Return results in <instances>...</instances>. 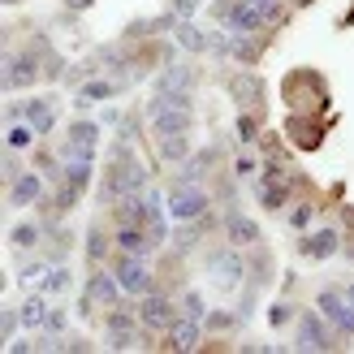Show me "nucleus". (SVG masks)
Listing matches in <instances>:
<instances>
[{
  "label": "nucleus",
  "mask_w": 354,
  "mask_h": 354,
  "mask_svg": "<svg viewBox=\"0 0 354 354\" xmlns=\"http://www.w3.org/2000/svg\"><path fill=\"white\" fill-rule=\"evenodd\" d=\"M5 117H9V121H26V104H22V100H9V104H5Z\"/></svg>",
  "instance_id": "obj_40"
},
{
  "label": "nucleus",
  "mask_w": 354,
  "mask_h": 354,
  "mask_svg": "<svg viewBox=\"0 0 354 354\" xmlns=\"http://www.w3.org/2000/svg\"><path fill=\"white\" fill-rule=\"evenodd\" d=\"M113 238H117V251H130V255H151L156 251V242L143 225H117Z\"/></svg>",
  "instance_id": "obj_20"
},
{
  "label": "nucleus",
  "mask_w": 354,
  "mask_h": 354,
  "mask_svg": "<svg viewBox=\"0 0 354 354\" xmlns=\"http://www.w3.org/2000/svg\"><path fill=\"white\" fill-rule=\"evenodd\" d=\"M69 9H91V0H65Z\"/></svg>",
  "instance_id": "obj_44"
},
{
  "label": "nucleus",
  "mask_w": 354,
  "mask_h": 354,
  "mask_svg": "<svg viewBox=\"0 0 354 354\" xmlns=\"http://www.w3.org/2000/svg\"><path fill=\"white\" fill-rule=\"evenodd\" d=\"M9 207H30V203H39L44 199V177L39 173H17L13 182H9Z\"/></svg>",
  "instance_id": "obj_18"
},
{
  "label": "nucleus",
  "mask_w": 354,
  "mask_h": 354,
  "mask_svg": "<svg viewBox=\"0 0 354 354\" xmlns=\"http://www.w3.org/2000/svg\"><path fill=\"white\" fill-rule=\"evenodd\" d=\"M238 328H242V315H238V311L212 307V311L203 315V333H207V337H234Z\"/></svg>",
  "instance_id": "obj_24"
},
{
  "label": "nucleus",
  "mask_w": 354,
  "mask_h": 354,
  "mask_svg": "<svg viewBox=\"0 0 354 354\" xmlns=\"http://www.w3.org/2000/svg\"><path fill=\"white\" fill-rule=\"evenodd\" d=\"M238 138H242V147H255L259 143V113H251V109L238 113Z\"/></svg>",
  "instance_id": "obj_33"
},
{
  "label": "nucleus",
  "mask_w": 354,
  "mask_h": 354,
  "mask_svg": "<svg viewBox=\"0 0 354 354\" xmlns=\"http://www.w3.org/2000/svg\"><path fill=\"white\" fill-rule=\"evenodd\" d=\"M109 268L117 272V281H121V290H126L130 298H143V294H151V290H156V277H151V268H147V255L113 251V259H109Z\"/></svg>",
  "instance_id": "obj_7"
},
{
  "label": "nucleus",
  "mask_w": 354,
  "mask_h": 354,
  "mask_svg": "<svg viewBox=\"0 0 354 354\" xmlns=\"http://www.w3.org/2000/svg\"><path fill=\"white\" fill-rule=\"evenodd\" d=\"M315 307H320V311H324V320L342 333V342L354 337V303L346 298V290H337V286L320 290V294H315Z\"/></svg>",
  "instance_id": "obj_9"
},
{
  "label": "nucleus",
  "mask_w": 354,
  "mask_h": 354,
  "mask_svg": "<svg viewBox=\"0 0 354 354\" xmlns=\"http://www.w3.org/2000/svg\"><path fill=\"white\" fill-rule=\"evenodd\" d=\"M117 251V238L109 234L104 225H86V234H82V255L86 263H104V259H113Z\"/></svg>",
  "instance_id": "obj_19"
},
{
  "label": "nucleus",
  "mask_w": 354,
  "mask_h": 354,
  "mask_svg": "<svg viewBox=\"0 0 354 354\" xmlns=\"http://www.w3.org/2000/svg\"><path fill=\"white\" fill-rule=\"evenodd\" d=\"M286 134H290V143H294V147L315 151V147H320V138H324V126H320V121H315L311 113H294V117H290V126H286Z\"/></svg>",
  "instance_id": "obj_17"
},
{
  "label": "nucleus",
  "mask_w": 354,
  "mask_h": 354,
  "mask_svg": "<svg viewBox=\"0 0 354 354\" xmlns=\"http://www.w3.org/2000/svg\"><path fill=\"white\" fill-rule=\"evenodd\" d=\"M194 82H199L194 65H186V61H169V65L156 69L151 91H156V95H190V91H194Z\"/></svg>",
  "instance_id": "obj_12"
},
{
  "label": "nucleus",
  "mask_w": 354,
  "mask_h": 354,
  "mask_svg": "<svg viewBox=\"0 0 354 354\" xmlns=\"http://www.w3.org/2000/svg\"><path fill=\"white\" fill-rule=\"evenodd\" d=\"M156 156H160L165 165H186L194 156L190 134H160V138H156Z\"/></svg>",
  "instance_id": "obj_22"
},
{
  "label": "nucleus",
  "mask_w": 354,
  "mask_h": 354,
  "mask_svg": "<svg viewBox=\"0 0 354 354\" xmlns=\"http://www.w3.org/2000/svg\"><path fill=\"white\" fill-rule=\"evenodd\" d=\"M234 173H238V177H255V173H259V160H255L251 151H242L238 165H234Z\"/></svg>",
  "instance_id": "obj_39"
},
{
  "label": "nucleus",
  "mask_w": 354,
  "mask_h": 354,
  "mask_svg": "<svg viewBox=\"0 0 354 354\" xmlns=\"http://www.w3.org/2000/svg\"><path fill=\"white\" fill-rule=\"evenodd\" d=\"M5 5H13V0H5Z\"/></svg>",
  "instance_id": "obj_48"
},
{
  "label": "nucleus",
  "mask_w": 354,
  "mask_h": 354,
  "mask_svg": "<svg viewBox=\"0 0 354 354\" xmlns=\"http://www.w3.org/2000/svg\"><path fill=\"white\" fill-rule=\"evenodd\" d=\"M61 182L69 186V190H86V186H91V160H86V156H69V160H65V177H61Z\"/></svg>",
  "instance_id": "obj_30"
},
{
  "label": "nucleus",
  "mask_w": 354,
  "mask_h": 354,
  "mask_svg": "<svg viewBox=\"0 0 354 354\" xmlns=\"http://www.w3.org/2000/svg\"><path fill=\"white\" fill-rule=\"evenodd\" d=\"M286 104L290 113H320L328 104V91H324V78L315 74V69H294V74H286Z\"/></svg>",
  "instance_id": "obj_3"
},
{
  "label": "nucleus",
  "mask_w": 354,
  "mask_h": 354,
  "mask_svg": "<svg viewBox=\"0 0 354 354\" xmlns=\"http://www.w3.org/2000/svg\"><path fill=\"white\" fill-rule=\"evenodd\" d=\"M65 350H86V337H65Z\"/></svg>",
  "instance_id": "obj_43"
},
{
  "label": "nucleus",
  "mask_w": 354,
  "mask_h": 354,
  "mask_svg": "<svg viewBox=\"0 0 354 354\" xmlns=\"http://www.w3.org/2000/svg\"><path fill=\"white\" fill-rule=\"evenodd\" d=\"M203 268L212 277V286H221V290H242L246 286V259H242V246H234V242L207 251Z\"/></svg>",
  "instance_id": "obj_5"
},
{
  "label": "nucleus",
  "mask_w": 354,
  "mask_h": 354,
  "mask_svg": "<svg viewBox=\"0 0 354 354\" xmlns=\"http://www.w3.org/2000/svg\"><path fill=\"white\" fill-rule=\"evenodd\" d=\"M263 48H268V39H263V35H238V30H234V61L255 65V61L263 57Z\"/></svg>",
  "instance_id": "obj_28"
},
{
  "label": "nucleus",
  "mask_w": 354,
  "mask_h": 354,
  "mask_svg": "<svg viewBox=\"0 0 354 354\" xmlns=\"http://www.w3.org/2000/svg\"><path fill=\"white\" fill-rule=\"evenodd\" d=\"M173 44L186 52V57H194V52H207V35L190 22V17H177V26H173Z\"/></svg>",
  "instance_id": "obj_23"
},
{
  "label": "nucleus",
  "mask_w": 354,
  "mask_h": 354,
  "mask_svg": "<svg viewBox=\"0 0 354 354\" xmlns=\"http://www.w3.org/2000/svg\"><path fill=\"white\" fill-rule=\"evenodd\" d=\"M333 346H342V333L324 320V311L320 307H315V311H298V320H294V350L324 354Z\"/></svg>",
  "instance_id": "obj_4"
},
{
  "label": "nucleus",
  "mask_w": 354,
  "mask_h": 354,
  "mask_svg": "<svg viewBox=\"0 0 354 354\" xmlns=\"http://www.w3.org/2000/svg\"><path fill=\"white\" fill-rule=\"evenodd\" d=\"M17 328H22V311H13V307H5V311H0V342L9 346Z\"/></svg>",
  "instance_id": "obj_35"
},
{
  "label": "nucleus",
  "mask_w": 354,
  "mask_h": 354,
  "mask_svg": "<svg viewBox=\"0 0 354 354\" xmlns=\"http://www.w3.org/2000/svg\"><path fill=\"white\" fill-rule=\"evenodd\" d=\"M143 113H147V126H151L156 138H160V134H190V126H194L190 95H156L151 91Z\"/></svg>",
  "instance_id": "obj_2"
},
{
  "label": "nucleus",
  "mask_w": 354,
  "mask_h": 354,
  "mask_svg": "<svg viewBox=\"0 0 354 354\" xmlns=\"http://www.w3.org/2000/svg\"><path fill=\"white\" fill-rule=\"evenodd\" d=\"M290 320H298L294 303H272V307H268V324H272V328H286Z\"/></svg>",
  "instance_id": "obj_36"
},
{
  "label": "nucleus",
  "mask_w": 354,
  "mask_h": 354,
  "mask_svg": "<svg viewBox=\"0 0 354 354\" xmlns=\"http://www.w3.org/2000/svg\"><path fill=\"white\" fill-rule=\"evenodd\" d=\"M69 286H74V272H69L65 263H52V268L39 277V290H44V294H52V298H57V294H65Z\"/></svg>",
  "instance_id": "obj_32"
},
{
  "label": "nucleus",
  "mask_w": 354,
  "mask_h": 354,
  "mask_svg": "<svg viewBox=\"0 0 354 354\" xmlns=\"http://www.w3.org/2000/svg\"><path fill=\"white\" fill-rule=\"evenodd\" d=\"M251 5H272V0H251Z\"/></svg>",
  "instance_id": "obj_47"
},
{
  "label": "nucleus",
  "mask_w": 354,
  "mask_h": 354,
  "mask_svg": "<svg viewBox=\"0 0 354 354\" xmlns=\"http://www.w3.org/2000/svg\"><path fill=\"white\" fill-rule=\"evenodd\" d=\"M138 320H143V328L151 333V337H165V333L173 328L177 320V307H173V298L165 290H151L143 294V303H138Z\"/></svg>",
  "instance_id": "obj_10"
},
{
  "label": "nucleus",
  "mask_w": 354,
  "mask_h": 354,
  "mask_svg": "<svg viewBox=\"0 0 354 354\" xmlns=\"http://www.w3.org/2000/svg\"><path fill=\"white\" fill-rule=\"evenodd\" d=\"M39 74H44V52L39 48H13V52H5V91L35 86Z\"/></svg>",
  "instance_id": "obj_8"
},
{
  "label": "nucleus",
  "mask_w": 354,
  "mask_h": 354,
  "mask_svg": "<svg viewBox=\"0 0 354 354\" xmlns=\"http://www.w3.org/2000/svg\"><path fill=\"white\" fill-rule=\"evenodd\" d=\"M315 216H320V207H315L311 199H294L286 207V225L294 229V234H307V229L315 225Z\"/></svg>",
  "instance_id": "obj_27"
},
{
  "label": "nucleus",
  "mask_w": 354,
  "mask_h": 354,
  "mask_svg": "<svg viewBox=\"0 0 354 354\" xmlns=\"http://www.w3.org/2000/svg\"><path fill=\"white\" fill-rule=\"evenodd\" d=\"M5 350H9V354H30V342H22V337H13V342H9Z\"/></svg>",
  "instance_id": "obj_42"
},
{
  "label": "nucleus",
  "mask_w": 354,
  "mask_h": 354,
  "mask_svg": "<svg viewBox=\"0 0 354 354\" xmlns=\"http://www.w3.org/2000/svg\"><path fill=\"white\" fill-rule=\"evenodd\" d=\"M30 138H35L30 121H9V134H5V147H9V151H26Z\"/></svg>",
  "instance_id": "obj_34"
},
{
  "label": "nucleus",
  "mask_w": 354,
  "mask_h": 354,
  "mask_svg": "<svg viewBox=\"0 0 354 354\" xmlns=\"http://www.w3.org/2000/svg\"><path fill=\"white\" fill-rule=\"evenodd\" d=\"M44 238H48V229L44 225H30V221H22V225L9 229V246H17V251H35Z\"/></svg>",
  "instance_id": "obj_31"
},
{
  "label": "nucleus",
  "mask_w": 354,
  "mask_h": 354,
  "mask_svg": "<svg viewBox=\"0 0 354 354\" xmlns=\"http://www.w3.org/2000/svg\"><path fill=\"white\" fill-rule=\"evenodd\" d=\"M17 173H22V165H17V151H9V156H5V182H13Z\"/></svg>",
  "instance_id": "obj_41"
},
{
  "label": "nucleus",
  "mask_w": 354,
  "mask_h": 354,
  "mask_svg": "<svg viewBox=\"0 0 354 354\" xmlns=\"http://www.w3.org/2000/svg\"><path fill=\"white\" fill-rule=\"evenodd\" d=\"M272 272H277V259H272V251H263V246L255 242V255L246 259V286L251 290H263L272 281Z\"/></svg>",
  "instance_id": "obj_21"
},
{
  "label": "nucleus",
  "mask_w": 354,
  "mask_h": 354,
  "mask_svg": "<svg viewBox=\"0 0 354 354\" xmlns=\"http://www.w3.org/2000/svg\"><path fill=\"white\" fill-rule=\"evenodd\" d=\"M65 328H69V320H65V311H57V307H52L39 333H48V337H65Z\"/></svg>",
  "instance_id": "obj_38"
},
{
  "label": "nucleus",
  "mask_w": 354,
  "mask_h": 354,
  "mask_svg": "<svg viewBox=\"0 0 354 354\" xmlns=\"http://www.w3.org/2000/svg\"><path fill=\"white\" fill-rule=\"evenodd\" d=\"M182 311H186V315H194V320H203V315H207L203 294H199V290H186V294H182Z\"/></svg>",
  "instance_id": "obj_37"
},
{
  "label": "nucleus",
  "mask_w": 354,
  "mask_h": 354,
  "mask_svg": "<svg viewBox=\"0 0 354 354\" xmlns=\"http://www.w3.org/2000/svg\"><path fill=\"white\" fill-rule=\"evenodd\" d=\"M221 229H225V242H234V246H255L259 242L255 216H246V212H238V207H225L221 212Z\"/></svg>",
  "instance_id": "obj_14"
},
{
  "label": "nucleus",
  "mask_w": 354,
  "mask_h": 354,
  "mask_svg": "<svg viewBox=\"0 0 354 354\" xmlns=\"http://www.w3.org/2000/svg\"><path fill=\"white\" fill-rule=\"evenodd\" d=\"M143 190H147V169H143V160L130 151V143H117L109 151V165H104L100 199L104 203H117L121 194H143Z\"/></svg>",
  "instance_id": "obj_1"
},
{
  "label": "nucleus",
  "mask_w": 354,
  "mask_h": 354,
  "mask_svg": "<svg viewBox=\"0 0 354 354\" xmlns=\"http://www.w3.org/2000/svg\"><path fill=\"white\" fill-rule=\"evenodd\" d=\"M315 0H290V9H311Z\"/></svg>",
  "instance_id": "obj_45"
},
{
  "label": "nucleus",
  "mask_w": 354,
  "mask_h": 354,
  "mask_svg": "<svg viewBox=\"0 0 354 354\" xmlns=\"http://www.w3.org/2000/svg\"><path fill=\"white\" fill-rule=\"evenodd\" d=\"M346 298H350V303H354V281H350V286H346Z\"/></svg>",
  "instance_id": "obj_46"
},
{
  "label": "nucleus",
  "mask_w": 354,
  "mask_h": 354,
  "mask_svg": "<svg viewBox=\"0 0 354 354\" xmlns=\"http://www.w3.org/2000/svg\"><path fill=\"white\" fill-rule=\"evenodd\" d=\"M26 121H30L35 134H52L57 130V104L52 100H30L26 104Z\"/></svg>",
  "instance_id": "obj_25"
},
{
  "label": "nucleus",
  "mask_w": 354,
  "mask_h": 354,
  "mask_svg": "<svg viewBox=\"0 0 354 354\" xmlns=\"http://www.w3.org/2000/svg\"><path fill=\"white\" fill-rule=\"evenodd\" d=\"M203 337H207V333H203V320H194V315H177V320H173V328L165 333V346L169 350H182V354H190V350H199L203 346Z\"/></svg>",
  "instance_id": "obj_13"
},
{
  "label": "nucleus",
  "mask_w": 354,
  "mask_h": 354,
  "mask_svg": "<svg viewBox=\"0 0 354 354\" xmlns=\"http://www.w3.org/2000/svg\"><path fill=\"white\" fill-rule=\"evenodd\" d=\"M165 203H169V216L173 221H203L207 212H212V194L199 182H182V177H177V186H169Z\"/></svg>",
  "instance_id": "obj_6"
},
{
  "label": "nucleus",
  "mask_w": 354,
  "mask_h": 354,
  "mask_svg": "<svg viewBox=\"0 0 354 354\" xmlns=\"http://www.w3.org/2000/svg\"><path fill=\"white\" fill-rule=\"evenodd\" d=\"M117 91H126L117 78H91V82H82L78 86V109L82 104H100V100H113Z\"/></svg>",
  "instance_id": "obj_26"
},
{
  "label": "nucleus",
  "mask_w": 354,
  "mask_h": 354,
  "mask_svg": "<svg viewBox=\"0 0 354 354\" xmlns=\"http://www.w3.org/2000/svg\"><path fill=\"white\" fill-rule=\"evenodd\" d=\"M86 294H91L100 307H121V298H126L117 272H113V268H100V263H95V272L86 277Z\"/></svg>",
  "instance_id": "obj_16"
},
{
  "label": "nucleus",
  "mask_w": 354,
  "mask_h": 354,
  "mask_svg": "<svg viewBox=\"0 0 354 354\" xmlns=\"http://www.w3.org/2000/svg\"><path fill=\"white\" fill-rule=\"evenodd\" d=\"M17 311H22V328H44V320H48V294L39 290V294H26V303L22 307H17Z\"/></svg>",
  "instance_id": "obj_29"
},
{
  "label": "nucleus",
  "mask_w": 354,
  "mask_h": 354,
  "mask_svg": "<svg viewBox=\"0 0 354 354\" xmlns=\"http://www.w3.org/2000/svg\"><path fill=\"white\" fill-rule=\"evenodd\" d=\"M229 86V100L238 104V109H251V113H259L263 109V82L251 74V69H242V74H234L225 82Z\"/></svg>",
  "instance_id": "obj_15"
},
{
  "label": "nucleus",
  "mask_w": 354,
  "mask_h": 354,
  "mask_svg": "<svg viewBox=\"0 0 354 354\" xmlns=\"http://www.w3.org/2000/svg\"><path fill=\"white\" fill-rule=\"evenodd\" d=\"M342 251V225H320V229H307L298 234V255L311 259V263H324Z\"/></svg>",
  "instance_id": "obj_11"
}]
</instances>
